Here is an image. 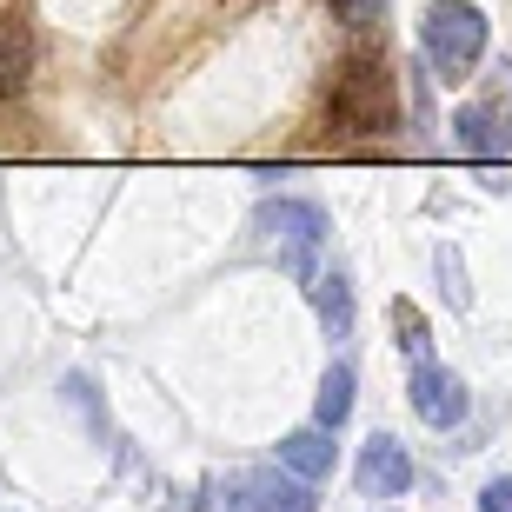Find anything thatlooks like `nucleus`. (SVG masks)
<instances>
[{
    "instance_id": "obj_5",
    "label": "nucleus",
    "mask_w": 512,
    "mask_h": 512,
    "mask_svg": "<svg viewBox=\"0 0 512 512\" xmlns=\"http://www.w3.org/2000/svg\"><path fill=\"white\" fill-rule=\"evenodd\" d=\"M360 499H399L406 486H413V453L399 446L393 433H373L360 446Z\"/></svg>"
},
{
    "instance_id": "obj_17",
    "label": "nucleus",
    "mask_w": 512,
    "mask_h": 512,
    "mask_svg": "<svg viewBox=\"0 0 512 512\" xmlns=\"http://www.w3.org/2000/svg\"><path fill=\"white\" fill-rule=\"evenodd\" d=\"M380 512H386V506H380Z\"/></svg>"
},
{
    "instance_id": "obj_9",
    "label": "nucleus",
    "mask_w": 512,
    "mask_h": 512,
    "mask_svg": "<svg viewBox=\"0 0 512 512\" xmlns=\"http://www.w3.org/2000/svg\"><path fill=\"white\" fill-rule=\"evenodd\" d=\"M453 127H459V147L473 153V160H499V153H506V133H499L493 107H459Z\"/></svg>"
},
{
    "instance_id": "obj_14",
    "label": "nucleus",
    "mask_w": 512,
    "mask_h": 512,
    "mask_svg": "<svg viewBox=\"0 0 512 512\" xmlns=\"http://www.w3.org/2000/svg\"><path fill=\"white\" fill-rule=\"evenodd\" d=\"M326 14L340 27H373V20H386V0H326Z\"/></svg>"
},
{
    "instance_id": "obj_10",
    "label": "nucleus",
    "mask_w": 512,
    "mask_h": 512,
    "mask_svg": "<svg viewBox=\"0 0 512 512\" xmlns=\"http://www.w3.org/2000/svg\"><path fill=\"white\" fill-rule=\"evenodd\" d=\"M313 419H320L326 433H340L346 419H353V366H326L320 399H313Z\"/></svg>"
},
{
    "instance_id": "obj_1",
    "label": "nucleus",
    "mask_w": 512,
    "mask_h": 512,
    "mask_svg": "<svg viewBox=\"0 0 512 512\" xmlns=\"http://www.w3.org/2000/svg\"><path fill=\"white\" fill-rule=\"evenodd\" d=\"M399 114V80L393 60L380 47H360V54L340 60V74L326 87V127L346 133V140H366V133H386Z\"/></svg>"
},
{
    "instance_id": "obj_2",
    "label": "nucleus",
    "mask_w": 512,
    "mask_h": 512,
    "mask_svg": "<svg viewBox=\"0 0 512 512\" xmlns=\"http://www.w3.org/2000/svg\"><path fill=\"white\" fill-rule=\"evenodd\" d=\"M253 233H260V247L273 253V260H280L300 286H313L326 273V266H320V253H326V213L313 207V200H266V207L253 213Z\"/></svg>"
},
{
    "instance_id": "obj_15",
    "label": "nucleus",
    "mask_w": 512,
    "mask_h": 512,
    "mask_svg": "<svg viewBox=\"0 0 512 512\" xmlns=\"http://www.w3.org/2000/svg\"><path fill=\"white\" fill-rule=\"evenodd\" d=\"M479 512H512V473H506V479H493V486L479 493Z\"/></svg>"
},
{
    "instance_id": "obj_3",
    "label": "nucleus",
    "mask_w": 512,
    "mask_h": 512,
    "mask_svg": "<svg viewBox=\"0 0 512 512\" xmlns=\"http://www.w3.org/2000/svg\"><path fill=\"white\" fill-rule=\"evenodd\" d=\"M419 40H426L433 74L446 87H459L479 67V54H486V14H479L473 0H433L426 20H419Z\"/></svg>"
},
{
    "instance_id": "obj_16",
    "label": "nucleus",
    "mask_w": 512,
    "mask_h": 512,
    "mask_svg": "<svg viewBox=\"0 0 512 512\" xmlns=\"http://www.w3.org/2000/svg\"><path fill=\"white\" fill-rule=\"evenodd\" d=\"M213 512H240V499H233V493H227V499H213Z\"/></svg>"
},
{
    "instance_id": "obj_8",
    "label": "nucleus",
    "mask_w": 512,
    "mask_h": 512,
    "mask_svg": "<svg viewBox=\"0 0 512 512\" xmlns=\"http://www.w3.org/2000/svg\"><path fill=\"white\" fill-rule=\"evenodd\" d=\"M306 293H313V306H320L326 333H333V340H346V333H353V286H346V273H320Z\"/></svg>"
},
{
    "instance_id": "obj_6",
    "label": "nucleus",
    "mask_w": 512,
    "mask_h": 512,
    "mask_svg": "<svg viewBox=\"0 0 512 512\" xmlns=\"http://www.w3.org/2000/svg\"><path fill=\"white\" fill-rule=\"evenodd\" d=\"M247 506L253 512H320V493H313V479L300 473H253L247 479Z\"/></svg>"
},
{
    "instance_id": "obj_11",
    "label": "nucleus",
    "mask_w": 512,
    "mask_h": 512,
    "mask_svg": "<svg viewBox=\"0 0 512 512\" xmlns=\"http://www.w3.org/2000/svg\"><path fill=\"white\" fill-rule=\"evenodd\" d=\"M433 266H439V286H446V306H453V313H473V280H466V260H459L453 240H439Z\"/></svg>"
},
{
    "instance_id": "obj_4",
    "label": "nucleus",
    "mask_w": 512,
    "mask_h": 512,
    "mask_svg": "<svg viewBox=\"0 0 512 512\" xmlns=\"http://www.w3.org/2000/svg\"><path fill=\"white\" fill-rule=\"evenodd\" d=\"M406 399H413V413L426 419L433 433H446V426H459V419H466V380H459L453 366H439V360H419L413 366Z\"/></svg>"
},
{
    "instance_id": "obj_13",
    "label": "nucleus",
    "mask_w": 512,
    "mask_h": 512,
    "mask_svg": "<svg viewBox=\"0 0 512 512\" xmlns=\"http://www.w3.org/2000/svg\"><path fill=\"white\" fill-rule=\"evenodd\" d=\"M20 80H27V47L14 34H0V100L20 94Z\"/></svg>"
},
{
    "instance_id": "obj_7",
    "label": "nucleus",
    "mask_w": 512,
    "mask_h": 512,
    "mask_svg": "<svg viewBox=\"0 0 512 512\" xmlns=\"http://www.w3.org/2000/svg\"><path fill=\"white\" fill-rule=\"evenodd\" d=\"M280 466L300 479H326L333 473V433L326 426H300V433L280 439Z\"/></svg>"
},
{
    "instance_id": "obj_12",
    "label": "nucleus",
    "mask_w": 512,
    "mask_h": 512,
    "mask_svg": "<svg viewBox=\"0 0 512 512\" xmlns=\"http://www.w3.org/2000/svg\"><path fill=\"white\" fill-rule=\"evenodd\" d=\"M393 333H399V353H413V360L433 353V326H426V313L413 300H393Z\"/></svg>"
}]
</instances>
